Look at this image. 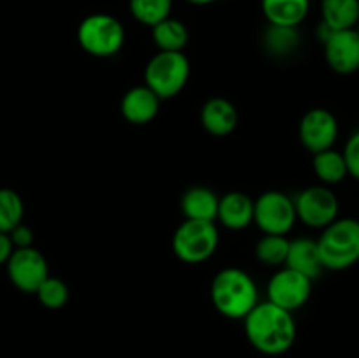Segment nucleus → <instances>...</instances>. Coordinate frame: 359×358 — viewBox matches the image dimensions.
I'll list each match as a JSON object with an SVG mask.
<instances>
[{
	"instance_id": "11",
	"label": "nucleus",
	"mask_w": 359,
	"mask_h": 358,
	"mask_svg": "<svg viewBox=\"0 0 359 358\" xmlns=\"http://www.w3.org/2000/svg\"><path fill=\"white\" fill-rule=\"evenodd\" d=\"M6 265L11 283L25 293H35L49 276V267L44 255L34 246L14 249Z\"/></svg>"
},
{
	"instance_id": "6",
	"label": "nucleus",
	"mask_w": 359,
	"mask_h": 358,
	"mask_svg": "<svg viewBox=\"0 0 359 358\" xmlns=\"http://www.w3.org/2000/svg\"><path fill=\"white\" fill-rule=\"evenodd\" d=\"M219 232L216 221L184 220L174 232L172 251L184 263H202L216 253Z\"/></svg>"
},
{
	"instance_id": "22",
	"label": "nucleus",
	"mask_w": 359,
	"mask_h": 358,
	"mask_svg": "<svg viewBox=\"0 0 359 358\" xmlns=\"http://www.w3.org/2000/svg\"><path fill=\"white\" fill-rule=\"evenodd\" d=\"M172 6L174 0H128V9L133 20L149 28L167 20L172 13Z\"/></svg>"
},
{
	"instance_id": "4",
	"label": "nucleus",
	"mask_w": 359,
	"mask_h": 358,
	"mask_svg": "<svg viewBox=\"0 0 359 358\" xmlns=\"http://www.w3.org/2000/svg\"><path fill=\"white\" fill-rule=\"evenodd\" d=\"M191 74L188 56L182 51H158L144 69V84L161 100L174 98L184 90Z\"/></svg>"
},
{
	"instance_id": "2",
	"label": "nucleus",
	"mask_w": 359,
	"mask_h": 358,
	"mask_svg": "<svg viewBox=\"0 0 359 358\" xmlns=\"http://www.w3.org/2000/svg\"><path fill=\"white\" fill-rule=\"evenodd\" d=\"M210 300L219 314L244 319L258 304V286L245 270L226 267L210 283Z\"/></svg>"
},
{
	"instance_id": "5",
	"label": "nucleus",
	"mask_w": 359,
	"mask_h": 358,
	"mask_svg": "<svg viewBox=\"0 0 359 358\" xmlns=\"http://www.w3.org/2000/svg\"><path fill=\"white\" fill-rule=\"evenodd\" d=\"M125 27L112 14H90L77 27V42L95 58L114 56L125 46Z\"/></svg>"
},
{
	"instance_id": "15",
	"label": "nucleus",
	"mask_w": 359,
	"mask_h": 358,
	"mask_svg": "<svg viewBox=\"0 0 359 358\" xmlns=\"http://www.w3.org/2000/svg\"><path fill=\"white\" fill-rule=\"evenodd\" d=\"M200 123L203 128L214 137H226L237 128L238 112L237 107L228 98L212 97L202 105Z\"/></svg>"
},
{
	"instance_id": "12",
	"label": "nucleus",
	"mask_w": 359,
	"mask_h": 358,
	"mask_svg": "<svg viewBox=\"0 0 359 358\" xmlns=\"http://www.w3.org/2000/svg\"><path fill=\"white\" fill-rule=\"evenodd\" d=\"M325 60L333 72L351 76L359 70V34L354 28L337 30L323 42Z\"/></svg>"
},
{
	"instance_id": "16",
	"label": "nucleus",
	"mask_w": 359,
	"mask_h": 358,
	"mask_svg": "<svg viewBox=\"0 0 359 358\" xmlns=\"http://www.w3.org/2000/svg\"><path fill=\"white\" fill-rule=\"evenodd\" d=\"M284 267H290V269L304 274L312 281L318 279L325 272V267H323L321 256H319L316 239L298 237L290 241V249H287V258Z\"/></svg>"
},
{
	"instance_id": "13",
	"label": "nucleus",
	"mask_w": 359,
	"mask_h": 358,
	"mask_svg": "<svg viewBox=\"0 0 359 358\" xmlns=\"http://www.w3.org/2000/svg\"><path fill=\"white\" fill-rule=\"evenodd\" d=\"M161 98L142 84L126 91L121 98V114L132 125H147L160 111Z\"/></svg>"
},
{
	"instance_id": "19",
	"label": "nucleus",
	"mask_w": 359,
	"mask_h": 358,
	"mask_svg": "<svg viewBox=\"0 0 359 358\" xmlns=\"http://www.w3.org/2000/svg\"><path fill=\"white\" fill-rule=\"evenodd\" d=\"M359 21V0H321V23L330 30L356 28Z\"/></svg>"
},
{
	"instance_id": "14",
	"label": "nucleus",
	"mask_w": 359,
	"mask_h": 358,
	"mask_svg": "<svg viewBox=\"0 0 359 358\" xmlns=\"http://www.w3.org/2000/svg\"><path fill=\"white\" fill-rule=\"evenodd\" d=\"M255 220V200L244 192H228L224 193L217 204V216L219 221L228 230H244Z\"/></svg>"
},
{
	"instance_id": "25",
	"label": "nucleus",
	"mask_w": 359,
	"mask_h": 358,
	"mask_svg": "<svg viewBox=\"0 0 359 358\" xmlns=\"http://www.w3.org/2000/svg\"><path fill=\"white\" fill-rule=\"evenodd\" d=\"M25 206L21 197L11 188H0V232L9 234L23 221Z\"/></svg>"
},
{
	"instance_id": "27",
	"label": "nucleus",
	"mask_w": 359,
	"mask_h": 358,
	"mask_svg": "<svg viewBox=\"0 0 359 358\" xmlns=\"http://www.w3.org/2000/svg\"><path fill=\"white\" fill-rule=\"evenodd\" d=\"M342 154L347 165V174L359 183V130L347 137Z\"/></svg>"
},
{
	"instance_id": "28",
	"label": "nucleus",
	"mask_w": 359,
	"mask_h": 358,
	"mask_svg": "<svg viewBox=\"0 0 359 358\" xmlns=\"http://www.w3.org/2000/svg\"><path fill=\"white\" fill-rule=\"evenodd\" d=\"M11 242H13L14 249L20 248H30L34 246V232H32L30 227L20 223L18 227H14L13 230L9 232Z\"/></svg>"
},
{
	"instance_id": "18",
	"label": "nucleus",
	"mask_w": 359,
	"mask_h": 358,
	"mask_svg": "<svg viewBox=\"0 0 359 358\" xmlns=\"http://www.w3.org/2000/svg\"><path fill=\"white\" fill-rule=\"evenodd\" d=\"M219 197L205 186H191L181 197V211L186 220L216 221Z\"/></svg>"
},
{
	"instance_id": "17",
	"label": "nucleus",
	"mask_w": 359,
	"mask_h": 358,
	"mask_svg": "<svg viewBox=\"0 0 359 358\" xmlns=\"http://www.w3.org/2000/svg\"><path fill=\"white\" fill-rule=\"evenodd\" d=\"M262 11L269 25L298 28L311 13V0H262Z\"/></svg>"
},
{
	"instance_id": "24",
	"label": "nucleus",
	"mask_w": 359,
	"mask_h": 358,
	"mask_svg": "<svg viewBox=\"0 0 359 358\" xmlns=\"http://www.w3.org/2000/svg\"><path fill=\"white\" fill-rule=\"evenodd\" d=\"M300 44L298 28L291 27H273L269 25L265 32V48L269 53L277 56H287Z\"/></svg>"
},
{
	"instance_id": "1",
	"label": "nucleus",
	"mask_w": 359,
	"mask_h": 358,
	"mask_svg": "<svg viewBox=\"0 0 359 358\" xmlns=\"http://www.w3.org/2000/svg\"><path fill=\"white\" fill-rule=\"evenodd\" d=\"M244 330L251 346L270 357L286 353L297 340L293 312L269 300L258 302L252 307L244 318Z\"/></svg>"
},
{
	"instance_id": "23",
	"label": "nucleus",
	"mask_w": 359,
	"mask_h": 358,
	"mask_svg": "<svg viewBox=\"0 0 359 358\" xmlns=\"http://www.w3.org/2000/svg\"><path fill=\"white\" fill-rule=\"evenodd\" d=\"M290 239L286 235H263L256 242L255 255L259 263L266 267H280L286 263Z\"/></svg>"
},
{
	"instance_id": "31",
	"label": "nucleus",
	"mask_w": 359,
	"mask_h": 358,
	"mask_svg": "<svg viewBox=\"0 0 359 358\" xmlns=\"http://www.w3.org/2000/svg\"><path fill=\"white\" fill-rule=\"evenodd\" d=\"M354 30H356L358 34H359V21H358V25H356V28H354Z\"/></svg>"
},
{
	"instance_id": "20",
	"label": "nucleus",
	"mask_w": 359,
	"mask_h": 358,
	"mask_svg": "<svg viewBox=\"0 0 359 358\" xmlns=\"http://www.w3.org/2000/svg\"><path fill=\"white\" fill-rule=\"evenodd\" d=\"M312 171L319 183L325 186L340 185L349 175L342 151L335 150V147L312 154Z\"/></svg>"
},
{
	"instance_id": "3",
	"label": "nucleus",
	"mask_w": 359,
	"mask_h": 358,
	"mask_svg": "<svg viewBox=\"0 0 359 358\" xmlns=\"http://www.w3.org/2000/svg\"><path fill=\"white\" fill-rule=\"evenodd\" d=\"M325 270H347L359 263V218L339 216L316 239Z\"/></svg>"
},
{
	"instance_id": "29",
	"label": "nucleus",
	"mask_w": 359,
	"mask_h": 358,
	"mask_svg": "<svg viewBox=\"0 0 359 358\" xmlns=\"http://www.w3.org/2000/svg\"><path fill=\"white\" fill-rule=\"evenodd\" d=\"M13 251H14V246H13V242H11L9 234H4V232H0V265L7 263V260L11 258Z\"/></svg>"
},
{
	"instance_id": "7",
	"label": "nucleus",
	"mask_w": 359,
	"mask_h": 358,
	"mask_svg": "<svg viewBox=\"0 0 359 358\" xmlns=\"http://www.w3.org/2000/svg\"><path fill=\"white\" fill-rule=\"evenodd\" d=\"M298 221L314 230H323L340 216V200L332 186L314 185L294 197Z\"/></svg>"
},
{
	"instance_id": "8",
	"label": "nucleus",
	"mask_w": 359,
	"mask_h": 358,
	"mask_svg": "<svg viewBox=\"0 0 359 358\" xmlns=\"http://www.w3.org/2000/svg\"><path fill=\"white\" fill-rule=\"evenodd\" d=\"M297 209L294 200L290 195L277 190L262 193L255 200L256 227L266 235H287L297 225Z\"/></svg>"
},
{
	"instance_id": "30",
	"label": "nucleus",
	"mask_w": 359,
	"mask_h": 358,
	"mask_svg": "<svg viewBox=\"0 0 359 358\" xmlns=\"http://www.w3.org/2000/svg\"><path fill=\"white\" fill-rule=\"evenodd\" d=\"M188 4H191V6H210V4H214L216 0H186Z\"/></svg>"
},
{
	"instance_id": "26",
	"label": "nucleus",
	"mask_w": 359,
	"mask_h": 358,
	"mask_svg": "<svg viewBox=\"0 0 359 358\" xmlns=\"http://www.w3.org/2000/svg\"><path fill=\"white\" fill-rule=\"evenodd\" d=\"M35 295H37L39 302H41L44 307L62 309L63 305H67V302H69L70 291L65 281H62L60 277L48 276L44 279V283L39 286V290L35 291Z\"/></svg>"
},
{
	"instance_id": "21",
	"label": "nucleus",
	"mask_w": 359,
	"mask_h": 358,
	"mask_svg": "<svg viewBox=\"0 0 359 358\" xmlns=\"http://www.w3.org/2000/svg\"><path fill=\"white\" fill-rule=\"evenodd\" d=\"M153 41L160 51H182L188 44L189 32L182 21L168 16L151 28Z\"/></svg>"
},
{
	"instance_id": "9",
	"label": "nucleus",
	"mask_w": 359,
	"mask_h": 358,
	"mask_svg": "<svg viewBox=\"0 0 359 358\" xmlns=\"http://www.w3.org/2000/svg\"><path fill=\"white\" fill-rule=\"evenodd\" d=\"M340 135V125L337 116L330 109H309L298 125V139L311 154L335 147Z\"/></svg>"
},
{
	"instance_id": "10",
	"label": "nucleus",
	"mask_w": 359,
	"mask_h": 358,
	"mask_svg": "<svg viewBox=\"0 0 359 358\" xmlns=\"http://www.w3.org/2000/svg\"><path fill=\"white\" fill-rule=\"evenodd\" d=\"M312 283L314 281L309 279L304 274L297 272L290 267H283L270 277L269 284H266L269 302L290 312L297 311V309L304 307L311 298Z\"/></svg>"
}]
</instances>
